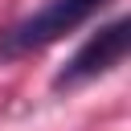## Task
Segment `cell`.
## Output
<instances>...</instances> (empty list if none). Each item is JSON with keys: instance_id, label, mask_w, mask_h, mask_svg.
Wrapping results in <instances>:
<instances>
[{"instance_id": "obj_1", "label": "cell", "mask_w": 131, "mask_h": 131, "mask_svg": "<svg viewBox=\"0 0 131 131\" xmlns=\"http://www.w3.org/2000/svg\"><path fill=\"white\" fill-rule=\"evenodd\" d=\"M106 0H49L45 8H37L33 16H25L20 25H12L0 41V53H29L41 49L57 37H66L70 29H78L82 20H90Z\"/></svg>"}, {"instance_id": "obj_2", "label": "cell", "mask_w": 131, "mask_h": 131, "mask_svg": "<svg viewBox=\"0 0 131 131\" xmlns=\"http://www.w3.org/2000/svg\"><path fill=\"white\" fill-rule=\"evenodd\" d=\"M127 45H131V20H127V16L102 25L98 33H90V37L78 45V53H74V57L66 61V70L53 78V86H78V82H86V78H98V74L115 70V66L127 57Z\"/></svg>"}]
</instances>
